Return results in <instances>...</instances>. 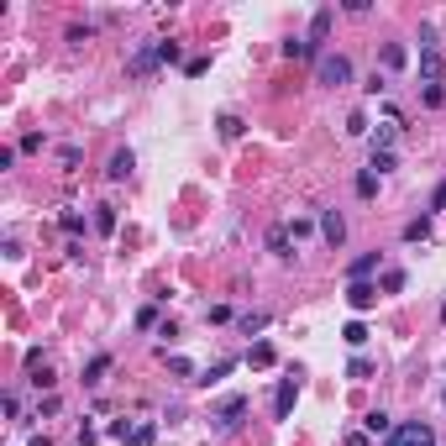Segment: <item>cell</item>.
<instances>
[{
	"instance_id": "1",
	"label": "cell",
	"mask_w": 446,
	"mask_h": 446,
	"mask_svg": "<svg viewBox=\"0 0 446 446\" xmlns=\"http://www.w3.org/2000/svg\"><path fill=\"white\" fill-rule=\"evenodd\" d=\"M383 446H436V431H431L425 420H404V425H394V431H388Z\"/></svg>"
},
{
	"instance_id": "2",
	"label": "cell",
	"mask_w": 446,
	"mask_h": 446,
	"mask_svg": "<svg viewBox=\"0 0 446 446\" xmlns=\"http://www.w3.org/2000/svg\"><path fill=\"white\" fill-rule=\"evenodd\" d=\"M315 74H320V84H331V90H336V84H347V79H352V63L341 58V53H320Z\"/></svg>"
},
{
	"instance_id": "3",
	"label": "cell",
	"mask_w": 446,
	"mask_h": 446,
	"mask_svg": "<svg viewBox=\"0 0 446 446\" xmlns=\"http://www.w3.org/2000/svg\"><path fill=\"white\" fill-rule=\"evenodd\" d=\"M158 63H163V58H158V42H142L137 53L126 58V74H131V79H147V74H153Z\"/></svg>"
},
{
	"instance_id": "4",
	"label": "cell",
	"mask_w": 446,
	"mask_h": 446,
	"mask_svg": "<svg viewBox=\"0 0 446 446\" xmlns=\"http://www.w3.org/2000/svg\"><path fill=\"white\" fill-rule=\"evenodd\" d=\"M294 399H299V378H283L279 394H273V415H279V420H289V415H294Z\"/></svg>"
},
{
	"instance_id": "5",
	"label": "cell",
	"mask_w": 446,
	"mask_h": 446,
	"mask_svg": "<svg viewBox=\"0 0 446 446\" xmlns=\"http://www.w3.org/2000/svg\"><path fill=\"white\" fill-rule=\"evenodd\" d=\"M320 236H326L331 247L347 242V221H341V210H320Z\"/></svg>"
},
{
	"instance_id": "6",
	"label": "cell",
	"mask_w": 446,
	"mask_h": 446,
	"mask_svg": "<svg viewBox=\"0 0 446 446\" xmlns=\"http://www.w3.org/2000/svg\"><path fill=\"white\" fill-rule=\"evenodd\" d=\"M242 410H247V399H242V394H231V399H221V410H215V425H221V431H231V425L242 420Z\"/></svg>"
},
{
	"instance_id": "7",
	"label": "cell",
	"mask_w": 446,
	"mask_h": 446,
	"mask_svg": "<svg viewBox=\"0 0 446 446\" xmlns=\"http://www.w3.org/2000/svg\"><path fill=\"white\" fill-rule=\"evenodd\" d=\"M373 299H378V289L373 283H347V305L363 315V310H373Z\"/></svg>"
},
{
	"instance_id": "8",
	"label": "cell",
	"mask_w": 446,
	"mask_h": 446,
	"mask_svg": "<svg viewBox=\"0 0 446 446\" xmlns=\"http://www.w3.org/2000/svg\"><path fill=\"white\" fill-rule=\"evenodd\" d=\"M268 252H273V258H294V236H289V226H273V231H268Z\"/></svg>"
},
{
	"instance_id": "9",
	"label": "cell",
	"mask_w": 446,
	"mask_h": 446,
	"mask_svg": "<svg viewBox=\"0 0 446 446\" xmlns=\"http://www.w3.org/2000/svg\"><path fill=\"white\" fill-rule=\"evenodd\" d=\"M131 168H137L131 147H116V153H110V168H106V174H110V179H131Z\"/></svg>"
},
{
	"instance_id": "10",
	"label": "cell",
	"mask_w": 446,
	"mask_h": 446,
	"mask_svg": "<svg viewBox=\"0 0 446 446\" xmlns=\"http://www.w3.org/2000/svg\"><path fill=\"white\" fill-rule=\"evenodd\" d=\"M441 69H446V63H441V53H436V47H431V53H420V79H425V84H441Z\"/></svg>"
},
{
	"instance_id": "11",
	"label": "cell",
	"mask_w": 446,
	"mask_h": 446,
	"mask_svg": "<svg viewBox=\"0 0 446 446\" xmlns=\"http://www.w3.org/2000/svg\"><path fill=\"white\" fill-rule=\"evenodd\" d=\"M394 137H399V121H383V126L373 131V153H388V147H394Z\"/></svg>"
},
{
	"instance_id": "12",
	"label": "cell",
	"mask_w": 446,
	"mask_h": 446,
	"mask_svg": "<svg viewBox=\"0 0 446 446\" xmlns=\"http://www.w3.org/2000/svg\"><path fill=\"white\" fill-rule=\"evenodd\" d=\"M331 16H336L331 6H320V11H315V22H310V42H326V32H331Z\"/></svg>"
},
{
	"instance_id": "13",
	"label": "cell",
	"mask_w": 446,
	"mask_h": 446,
	"mask_svg": "<svg viewBox=\"0 0 446 446\" xmlns=\"http://www.w3.org/2000/svg\"><path fill=\"white\" fill-rule=\"evenodd\" d=\"M153 441H158V420H142L137 431L126 436V446H153Z\"/></svg>"
},
{
	"instance_id": "14",
	"label": "cell",
	"mask_w": 446,
	"mask_h": 446,
	"mask_svg": "<svg viewBox=\"0 0 446 446\" xmlns=\"http://www.w3.org/2000/svg\"><path fill=\"white\" fill-rule=\"evenodd\" d=\"M363 425H367V436H388V431H394V420H388L383 410H367V415H363Z\"/></svg>"
},
{
	"instance_id": "15",
	"label": "cell",
	"mask_w": 446,
	"mask_h": 446,
	"mask_svg": "<svg viewBox=\"0 0 446 446\" xmlns=\"http://www.w3.org/2000/svg\"><path fill=\"white\" fill-rule=\"evenodd\" d=\"M94 231H116V205H94Z\"/></svg>"
},
{
	"instance_id": "16",
	"label": "cell",
	"mask_w": 446,
	"mask_h": 446,
	"mask_svg": "<svg viewBox=\"0 0 446 446\" xmlns=\"http://www.w3.org/2000/svg\"><path fill=\"white\" fill-rule=\"evenodd\" d=\"M378 268V252H363V258L352 263V283H367V273Z\"/></svg>"
},
{
	"instance_id": "17",
	"label": "cell",
	"mask_w": 446,
	"mask_h": 446,
	"mask_svg": "<svg viewBox=\"0 0 446 446\" xmlns=\"http://www.w3.org/2000/svg\"><path fill=\"white\" fill-rule=\"evenodd\" d=\"M236 326H242V336H258V331L268 326V315H263V310H247V315L236 320Z\"/></svg>"
},
{
	"instance_id": "18",
	"label": "cell",
	"mask_w": 446,
	"mask_h": 446,
	"mask_svg": "<svg viewBox=\"0 0 446 446\" xmlns=\"http://www.w3.org/2000/svg\"><path fill=\"white\" fill-rule=\"evenodd\" d=\"M106 373H110V357L100 352V357H90V367H84V383H100Z\"/></svg>"
},
{
	"instance_id": "19",
	"label": "cell",
	"mask_w": 446,
	"mask_h": 446,
	"mask_svg": "<svg viewBox=\"0 0 446 446\" xmlns=\"http://www.w3.org/2000/svg\"><path fill=\"white\" fill-rule=\"evenodd\" d=\"M383 69H388V74L404 69V47H399V42H383Z\"/></svg>"
},
{
	"instance_id": "20",
	"label": "cell",
	"mask_w": 446,
	"mask_h": 446,
	"mask_svg": "<svg viewBox=\"0 0 446 446\" xmlns=\"http://www.w3.org/2000/svg\"><path fill=\"white\" fill-rule=\"evenodd\" d=\"M247 363H252V367H273V347H268V341H258V347L247 352Z\"/></svg>"
},
{
	"instance_id": "21",
	"label": "cell",
	"mask_w": 446,
	"mask_h": 446,
	"mask_svg": "<svg viewBox=\"0 0 446 446\" xmlns=\"http://www.w3.org/2000/svg\"><path fill=\"white\" fill-rule=\"evenodd\" d=\"M231 367H236V357H221V363H215L210 373H200V378H195V383H215V378H226V373H231Z\"/></svg>"
},
{
	"instance_id": "22",
	"label": "cell",
	"mask_w": 446,
	"mask_h": 446,
	"mask_svg": "<svg viewBox=\"0 0 446 446\" xmlns=\"http://www.w3.org/2000/svg\"><path fill=\"white\" fill-rule=\"evenodd\" d=\"M394 168H399V163H394V153H373V163H367V174H394Z\"/></svg>"
},
{
	"instance_id": "23",
	"label": "cell",
	"mask_w": 446,
	"mask_h": 446,
	"mask_svg": "<svg viewBox=\"0 0 446 446\" xmlns=\"http://www.w3.org/2000/svg\"><path fill=\"white\" fill-rule=\"evenodd\" d=\"M425 236H431V221H425V215H420V221H410V226H404V242H425Z\"/></svg>"
},
{
	"instance_id": "24",
	"label": "cell",
	"mask_w": 446,
	"mask_h": 446,
	"mask_svg": "<svg viewBox=\"0 0 446 446\" xmlns=\"http://www.w3.org/2000/svg\"><path fill=\"white\" fill-rule=\"evenodd\" d=\"M215 126H221V137H226V142H236V137H242V116H221Z\"/></svg>"
},
{
	"instance_id": "25",
	"label": "cell",
	"mask_w": 446,
	"mask_h": 446,
	"mask_svg": "<svg viewBox=\"0 0 446 446\" xmlns=\"http://www.w3.org/2000/svg\"><path fill=\"white\" fill-rule=\"evenodd\" d=\"M58 226H63L69 236H79V231H84V215H79V210H63V215H58Z\"/></svg>"
},
{
	"instance_id": "26",
	"label": "cell",
	"mask_w": 446,
	"mask_h": 446,
	"mask_svg": "<svg viewBox=\"0 0 446 446\" xmlns=\"http://www.w3.org/2000/svg\"><path fill=\"white\" fill-rule=\"evenodd\" d=\"M283 53H289V58H315V42H299V37H294V42H283Z\"/></svg>"
},
{
	"instance_id": "27",
	"label": "cell",
	"mask_w": 446,
	"mask_h": 446,
	"mask_svg": "<svg viewBox=\"0 0 446 446\" xmlns=\"http://www.w3.org/2000/svg\"><path fill=\"white\" fill-rule=\"evenodd\" d=\"M341 336H347V347H363V341H367V326H363V320H352Z\"/></svg>"
},
{
	"instance_id": "28",
	"label": "cell",
	"mask_w": 446,
	"mask_h": 446,
	"mask_svg": "<svg viewBox=\"0 0 446 446\" xmlns=\"http://www.w3.org/2000/svg\"><path fill=\"white\" fill-rule=\"evenodd\" d=\"M347 137H367V116H363V110H352V116H347Z\"/></svg>"
},
{
	"instance_id": "29",
	"label": "cell",
	"mask_w": 446,
	"mask_h": 446,
	"mask_svg": "<svg viewBox=\"0 0 446 446\" xmlns=\"http://www.w3.org/2000/svg\"><path fill=\"white\" fill-rule=\"evenodd\" d=\"M357 195H363V200H373V195H378V174H357Z\"/></svg>"
},
{
	"instance_id": "30",
	"label": "cell",
	"mask_w": 446,
	"mask_h": 446,
	"mask_svg": "<svg viewBox=\"0 0 446 446\" xmlns=\"http://www.w3.org/2000/svg\"><path fill=\"white\" fill-rule=\"evenodd\" d=\"M404 289V268H388L383 273V294H399Z\"/></svg>"
},
{
	"instance_id": "31",
	"label": "cell",
	"mask_w": 446,
	"mask_h": 446,
	"mask_svg": "<svg viewBox=\"0 0 446 446\" xmlns=\"http://www.w3.org/2000/svg\"><path fill=\"white\" fill-rule=\"evenodd\" d=\"M425 106H431V110L446 106V90H441V84H425Z\"/></svg>"
},
{
	"instance_id": "32",
	"label": "cell",
	"mask_w": 446,
	"mask_h": 446,
	"mask_svg": "<svg viewBox=\"0 0 446 446\" xmlns=\"http://www.w3.org/2000/svg\"><path fill=\"white\" fill-rule=\"evenodd\" d=\"M283 226H289L294 242H299V236H310V221H305V215H294V221H283Z\"/></svg>"
},
{
	"instance_id": "33",
	"label": "cell",
	"mask_w": 446,
	"mask_h": 446,
	"mask_svg": "<svg viewBox=\"0 0 446 446\" xmlns=\"http://www.w3.org/2000/svg\"><path fill=\"white\" fill-rule=\"evenodd\" d=\"M347 373H352V378H373V363H367V357H352V367H347Z\"/></svg>"
},
{
	"instance_id": "34",
	"label": "cell",
	"mask_w": 446,
	"mask_h": 446,
	"mask_svg": "<svg viewBox=\"0 0 446 446\" xmlns=\"http://www.w3.org/2000/svg\"><path fill=\"white\" fill-rule=\"evenodd\" d=\"M158 58H163V63H179V42H158Z\"/></svg>"
},
{
	"instance_id": "35",
	"label": "cell",
	"mask_w": 446,
	"mask_h": 446,
	"mask_svg": "<svg viewBox=\"0 0 446 446\" xmlns=\"http://www.w3.org/2000/svg\"><path fill=\"white\" fill-rule=\"evenodd\" d=\"M431 205H436V210H446V184L436 189V200H431Z\"/></svg>"
},
{
	"instance_id": "36",
	"label": "cell",
	"mask_w": 446,
	"mask_h": 446,
	"mask_svg": "<svg viewBox=\"0 0 446 446\" xmlns=\"http://www.w3.org/2000/svg\"><path fill=\"white\" fill-rule=\"evenodd\" d=\"M347 446H367V436H363V431H352V436H347Z\"/></svg>"
},
{
	"instance_id": "37",
	"label": "cell",
	"mask_w": 446,
	"mask_h": 446,
	"mask_svg": "<svg viewBox=\"0 0 446 446\" xmlns=\"http://www.w3.org/2000/svg\"><path fill=\"white\" fill-rule=\"evenodd\" d=\"M32 446H53V441H47V436H32Z\"/></svg>"
},
{
	"instance_id": "38",
	"label": "cell",
	"mask_w": 446,
	"mask_h": 446,
	"mask_svg": "<svg viewBox=\"0 0 446 446\" xmlns=\"http://www.w3.org/2000/svg\"><path fill=\"white\" fill-rule=\"evenodd\" d=\"M441 320H446V305H441Z\"/></svg>"
}]
</instances>
